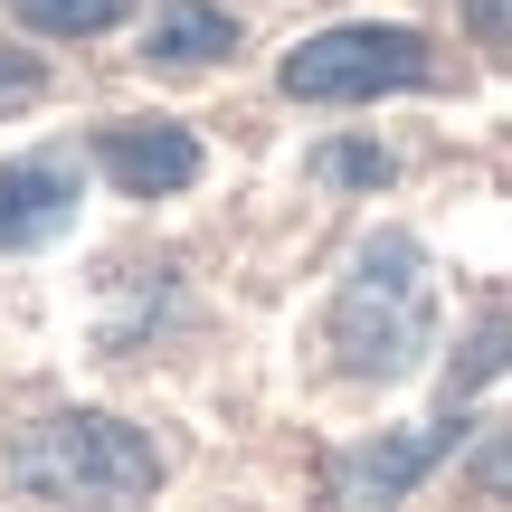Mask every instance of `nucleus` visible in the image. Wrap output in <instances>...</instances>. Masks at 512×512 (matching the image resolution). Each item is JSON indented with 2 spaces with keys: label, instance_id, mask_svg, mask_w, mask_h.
I'll use <instances>...</instances> for the list:
<instances>
[{
  "label": "nucleus",
  "instance_id": "f257e3e1",
  "mask_svg": "<svg viewBox=\"0 0 512 512\" xmlns=\"http://www.w3.org/2000/svg\"><path fill=\"white\" fill-rule=\"evenodd\" d=\"M427 351H437V266L408 228H370L323 304V370L389 389L408 370H427Z\"/></svg>",
  "mask_w": 512,
  "mask_h": 512
},
{
  "label": "nucleus",
  "instance_id": "f03ea898",
  "mask_svg": "<svg viewBox=\"0 0 512 512\" xmlns=\"http://www.w3.org/2000/svg\"><path fill=\"white\" fill-rule=\"evenodd\" d=\"M10 484L57 512H124L162 494V446L114 408H48L10 437Z\"/></svg>",
  "mask_w": 512,
  "mask_h": 512
},
{
  "label": "nucleus",
  "instance_id": "7ed1b4c3",
  "mask_svg": "<svg viewBox=\"0 0 512 512\" xmlns=\"http://www.w3.org/2000/svg\"><path fill=\"white\" fill-rule=\"evenodd\" d=\"M437 57H427L418 29L399 19H342V29H313L304 48H285L275 86L294 105H370V95H399V86H427Z\"/></svg>",
  "mask_w": 512,
  "mask_h": 512
},
{
  "label": "nucleus",
  "instance_id": "20e7f679",
  "mask_svg": "<svg viewBox=\"0 0 512 512\" xmlns=\"http://www.w3.org/2000/svg\"><path fill=\"white\" fill-rule=\"evenodd\" d=\"M456 446H465V418L446 408V418H427V427H399V437L351 446V456L332 465V484H342L351 512H389V503H408V484H418V475H437Z\"/></svg>",
  "mask_w": 512,
  "mask_h": 512
},
{
  "label": "nucleus",
  "instance_id": "39448f33",
  "mask_svg": "<svg viewBox=\"0 0 512 512\" xmlns=\"http://www.w3.org/2000/svg\"><path fill=\"white\" fill-rule=\"evenodd\" d=\"M95 171H105L124 200H171V190L200 181V133L190 124H152V114L105 124L95 133Z\"/></svg>",
  "mask_w": 512,
  "mask_h": 512
},
{
  "label": "nucleus",
  "instance_id": "423d86ee",
  "mask_svg": "<svg viewBox=\"0 0 512 512\" xmlns=\"http://www.w3.org/2000/svg\"><path fill=\"white\" fill-rule=\"evenodd\" d=\"M76 228V162H0V247L29 256Z\"/></svg>",
  "mask_w": 512,
  "mask_h": 512
},
{
  "label": "nucleus",
  "instance_id": "0eeeda50",
  "mask_svg": "<svg viewBox=\"0 0 512 512\" xmlns=\"http://www.w3.org/2000/svg\"><path fill=\"white\" fill-rule=\"evenodd\" d=\"M143 57L152 67H219V57H238V19H228L219 0H171V10L152 19Z\"/></svg>",
  "mask_w": 512,
  "mask_h": 512
},
{
  "label": "nucleus",
  "instance_id": "6e6552de",
  "mask_svg": "<svg viewBox=\"0 0 512 512\" xmlns=\"http://www.w3.org/2000/svg\"><path fill=\"white\" fill-rule=\"evenodd\" d=\"M503 370H512V294H494V304L475 313V332H465V351L446 361V399L465 408L475 389H494Z\"/></svg>",
  "mask_w": 512,
  "mask_h": 512
},
{
  "label": "nucleus",
  "instance_id": "1a4fd4ad",
  "mask_svg": "<svg viewBox=\"0 0 512 512\" xmlns=\"http://www.w3.org/2000/svg\"><path fill=\"white\" fill-rule=\"evenodd\" d=\"M10 10H19V29H38V38H95V29H124L133 0H10Z\"/></svg>",
  "mask_w": 512,
  "mask_h": 512
},
{
  "label": "nucleus",
  "instance_id": "9d476101",
  "mask_svg": "<svg viewBox=\"0 0 512 512\" xmlns=\"http://www.w3.org/2000/svg\"><path fill=\"white\" fill-rule=\"evenodd\" d=\"M313 181L380 190V181H389V152H380V143H323V152H313Z\"/></svg>",
  "mask_w": 512,
  "mask_h": 512
},
{
  "label": "nucleus",
  "instance_id": "9b49d317",
  "mask_svg": "<svg viewBox=\"0 0 512 512\" xmlns=\"http://www.w3.org/2000/svg\"><path fill=\"white\" fill-rule=\"evenodd\" d=\"M38 95H48V57H29V48H0V114L38 105Z\"/></svg>",
  "mask_w": 512,
  "mask_h": 512
},
{
  "label": "nucleus",
  "instance_id": "f8f14e48",
  "mask_svg": "<svg viewBox=\"0 0 512 512\" xmlns=\"http://www.w3.org/2000/svg\"><path fill=\"white\" fill-rule=\"evenodd\" d=\"M475 494H484V503H512V427L475 446Z\"/></svg>",
  "mask_w": 512,
  "mask_h": 512
},
{
  "label": "nucleus",
  "instance_id": "ddd939ff",
  "mask_svg": "<svg viewBox=\"0 0 512 512\" xmlns=\"http://www.w3.org/2000/svg\"><path fill=\"white\" fill-rule=\"evenodd\" d=\"M465 10V29L484 38V48H512V0H456Z\"/></svg>",
  "mask_w": 512,
  "mask_h": 512
}]
</instances>
